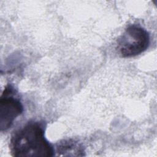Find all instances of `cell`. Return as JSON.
Segmentation results:
<instances>
[{"label": "cell", "mask_w": 157, "mask_h": 157, "mask_svg": "<svg viewBox=\"0 0 157 157\" xmlns=\"http://www.w3.org/2000/svg\"><path fill=\"white\" fill-rule=\"evenodd\" d=\"M10 148L15 157H50L54 148L45 137L44 124L38 121L29 122L12 135Z\"/></svg>", "instance_id": "1"}, {"label": "cell", "mask_w": 157, "mask_h": 157, "mask_svg": "<svg viewBox=\"0 0 157 157\" xmlns=\"http://www.w3.org/2000/svg\"><path fill=\"white\" fill-rule=\"evenodd\" d=\"M23 110L22 104L15 96V90L10 86L6 87L0 101L1 130L9 129L16 118L21 114Z\"/></svg>", "instance_id": "3"}, {"label": "cell", "mask_w": 157, "mask_h": 157, "mask_svg": "<svg viewBox=\"0 0 157 157\" xmlns=\"http://www.w3.org/2000/svg\"><path fill=\"white\" fill-rule=\"evenodd\" d=\"M57 151L65 155L69 152H82V147L74 140H64L61 142L57 147Z\"/></svg>", "instance_id": "4"}, {"label": "cell", "mask_w": 157, "mask_h": 157, "mask_svg": "<svg viewBox=\"0 0 157 157\" xmlns=\"http://www.w3.org/2000/svg\"><path fill=\"white\" fill-rule=\"evenodd\" d=\"M150 44V35L146 29L137 26L130 25L118 40L117 49L123 58H130L145 51Z\"/></svg>", "instance_id": "2"}]
</instances>
